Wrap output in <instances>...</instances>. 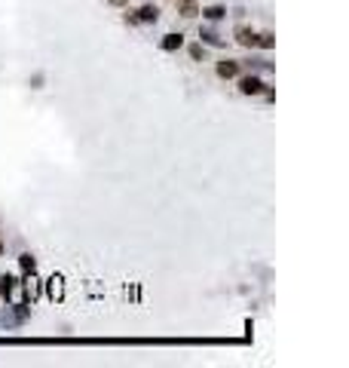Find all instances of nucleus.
<instances>
[{"instance_id":"obj_10","label":"nucleus","mask_w":349,"mask_h":368,"mask_svg":"<svg viewBox=\"0 0 349 368\" xmlns=\"http://www.w3.org/2000/svg\"><path fill=\"white\" fill-rule=\"evenodd\" d=\"M254 46H261V49H273V46H276V37H273L270 31H264V34H258Z\"/></svg>"},{"instance_id":"obj_2","label":"nucleus","mask_w":349,"mask_h":368,"mask_svg":"<svg viewBox=\"0 0 349 368\" xmlns=\"http://www.w3.org/2000/svg\"><path fill=\"white\" fill-rule=\"evenodd\" d=\"M233 37H236V43H242L245 49H254V40H258V31H251V28H245V25H239V28L233 31Z\"/></svg>"},{"instance_id":"obj_5","label":"nucleus","mask_w":349,"mask_h":368,"mask_svg":"<svg viewBox=\"0 0 349 368\" xmlns=\"http://www.w3.org/2000/svg\"><path fill=\"white\" fill-rule=\"evenodd\" d=\"M159 46H162V52H175V49L184 46V34H166Z\"/></svg>"},{"instance_id":"obj_1","label":"nucleus","mask_w":349,"mask_h":368,"mask_svg":"<svg viewBox=\"0 0 349 368\" xmlns=\"http://www.w3.org/2000/svg\"><path fill=\"white\" fill-rule=\"evenodd\" d=\"M267 86H264V80L258 77V74H245V77H239V92L242 95H261Z\"/></svg>"},{"instance_id":"obj_14","label":"nucleus","mask_w":349,"mask_h":368,"mask_svg":"<svg viewBox=\"0 0 349 368\" xmlns=\"http://www.w3.org/2000/svg\"><path fill=\"white\" fill-rule=\"evenodd\" d=\"M107 3H110V6H126L129 0H107Z\"/></svg>"},{"instance_id":"obj_12","label":"nucleus","mask_w":349,"mask_h":368,"mask_svg":"<svg viewBox=\"0 0 349 368\" xmlns=\"http://www.w3.org/2000/svg\"><path fill=\"white\" fill-rule=\"evenodd\" d=\"M196 12H199V9H196V3H193V0H187V3H181V15H184V18H193Z\"/></svg>"},{"instance_id":"obj_9","label":"nucleus","mask_w":349,"mask_h":368,"mask_svg":"<svg viewBox=\"0 0 349 368\" xmlns=\"http://www.w3.org/2000/svg\"><path fill=\"white\" fill-rule=\"evenodd\" d=\"M18 267H21V273H25V276H28V273H34V270H37V258H34V255H28V252H25V255H21V258H18Z\"/></svg>"},{"instance_id":"obj_15","label":"nucleus","mask_w":349,"mask_h":368,"mask_svg":"<svg viewBox=\"0 0 349 368\" xmlns=\"http://www.w3.org/2000/svg\"><path fill=\"white\" fill-rule=\"evenodd\" d=\"M0 255H3V243H0Z\"/></svg>"},{"instance_id":"obj_8","label":"nucleus","mask_w":349,"mask_h":368,"mask_svg":"<svg viewBox=\"0 0 349 368\" xmlns=\"http://www.w3.org/2000/svg\"><path fill=\"white\" fill-rule=\"evenodd\" d=\"M159 18V9L153 6V3H144L141 9H138V21H156Z\"/></svg>"},{"instance_id":"obj_3","label":"nucleus","mask_w":349,"mask_h":368,"mask_svg":"<svg viewBox=\"0 0 349 368\" xmlns=\"http://www.w3.org/2000/svg\"><path fill=\"white\" fill-rule=\"evenodd\" d=\"M236 74H239V61H236V58H221V61H218V77L230 80V77H236Z\"/></svg>"},{"instance_id":"obj_4","label":"nucleus","mask_w":349,"mask_h":368,"mask_svg":"<svg viewBox=\"0 0 349 368\" xmlns=\"http://www.w3.org/2000/svg\"><path fill=\"white\" fill-rule=\"evenodd\" d=\"M46 292H49L52 301H61V298H64V279H61V276H49V279H46Z\"/></svg>"},{"instance_id":"obj_16","label":"nucleus","mask_w":349,"mask_h":368,"mask_svg":"<svg viewBox=\"0 0 349 368\" xmlns=\"http://www.w3.org/2000/svg\"><path fill=\"white\" fill-rule=\"evenodd\" d=\"M181 3H187V0H181Z\"/></svg>"},{"instance_id":"obj_11","label":"nucleus","mask_w":349,"mask_h":368,"mask_svg":"<svg viewBox=\"0 0 349 368\" xmlns=\"http://www.w3.org/2000/svg\"><path fill=\"white\" fill-rule=\"evenodd\" d=\"M12 292H15V276H3V279H0V295H3V298H12Z\"/></svg>"},{"instance_id":"obj_7","label":"nucleus","mask_w":349,"mask_h":368,"mask_svg":"<svg viewBox=\"0 0 349 368\" xmlns=\"http://www.w3.org/2000/svg\"><path fill=\"white\" fill-rule=\"evenodd\" d=\"M199 37H202V43H208V46H224V37H221L215 28H202Z\"/></svg>"},{"instance_id":"obj_13","label":"nucleus","mask_w":349,"mask_h":368,"mask_svg":"<svg viewBox=\"0 0 349 368\" xmlns=\"http://www.w3.org/2000/svg\"><path fill=\"white\" fill-rule=\"evenodd\" d=\"M190 58H193V61L205 58V46H202V43H193V46H190Z\"/></svg>"},{"instance_id":"obj_6","label":"nucleus","mask_w":349,"mask_h":368,"mask_svg":"<svg viewBox=\"0 0 349 368\" xmlns=\"http://www.w3.org/2000/svg\"><path fill=\"white\" fill-rule=\"evenodd\" d=\"M199 12H202V18H208V21H221V18L227 15V6H218V3H215V6H205V9H199Z\"/></svg>"}]
</instances>
